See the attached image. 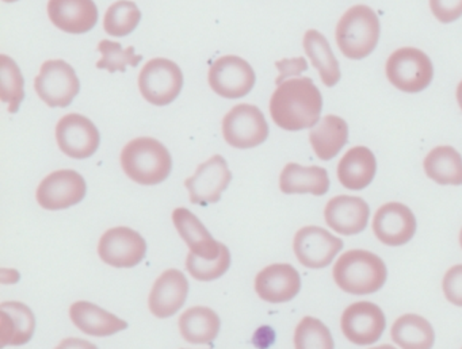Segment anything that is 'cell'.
<instances>
[{
    "instance_id": "obj_27",
    "label": "cell",
    "mask_w": 462,
    "mask_h": 349,
    "mask_svg": "<svg viewBox=\"0 0 462 349\" xmlns=\"http://www.w3.org/2000/svg\"><path fill=\"white\" fill-rule=\"evenodd\" d=\"M221 321L212 308L196 306L180 318V335L190 344H212L220 332Z\"/></svg>"
},
{
    "instance_id": "obj_15",
    "label": "cell",
    "mask_w": 462,
    "mask_h": 349,
    "mask_svg": "<svg viewBox=\"0 0 462 349\" xmlns=\"http://www.w3.org/2000/svg\"><path fill=\"white\" fill-rule=\"evenodd\" d=\"M343 335L356 345H370L380 340L385 330L383 311L372 302H356L342 314Z\"/></svg>"
},
{
    "instance_id": "obj_30",
    "label": "cell",
    "mask_w": 462,
    "mask_h": 349,
    "mask_svg": "<svg viewBox=\"0 0 462 349\" xmlns=\"http://www.w3.org/2000/svg\"><path fill=\"white\" fill-rule=\"evenodd\" d=\"M392 340L402 349H431L435 333L431 324L418 314H405L392 326Z\"/></svg>"
},
{
    "instance_id": "obj_13",
    "label": "cell",
    "mask_w": 462,
    "mask_h": 349,
    "mask_svg": "<svg viewBox=\"0 0 462 349\" xmlns=\"http://www.w3.org/2000/svg\"><path fill=\"white\" fill-rule=\"evenodd\" d=\"M231 180L232 173L226 159L216 154L202 162L191 178L186 179L185 186L193 205L207 206L221 199V194L228 188Z\"/></svg>"
},
{
    "instance_id": "obj_25",
    "label": "cell",
    "mask_w": 462,
    "mask_h": 349,
    "mask_svg": "<svg viewBox=\"0 0 462 349\" xmlns=\"http://www.w3.org/2000/svg\"><path fill=\"white\" fill-rule=\"evenodd\" d=\"M280 188L288 195L312 194L321 197L329 189L328 172L316 165L302 167L296 162H289L281 172Z\"/></svg>"
},
{
    "instance_id": "obj_38",
    "label": "cell",
    "mask_w": 462,
    "mask_h": 349,
    "mask_svg": "<svg viewBox=\"0 0 462 349\" xmlns=\"http://www.w3.org/2000/svg\"><path fill=\"white\" fill-rule=\"evenodd\" d=\"M275 67L280 69V78H277V84L291 78V76H300L301 72L308 69L307 60L304 57H296V59L282 60V61L275 62Z\"/></svg>"
},
{
    "instance_id": "obj_10",
    "label": "cell",
    "mask_w": 462,
    "mask_h": 349,
    "mask_svg": "<svg viewBox=\"0 0 462 349\" xmlns=\"http://www.w3.org/2000/svg\"><path fill=\"white\" fill-rule=\"evenodd\" d=\"M147 243L131 227L118 226L107 230L98 243L102 262L116 268H132L144 260Z\"/></svg>"
},
{
    "instance_id": "obj_40",
    "label": "cell",
    "mask_w": 462,
    "mask_h": 349,
    "mask_svg": "<svg viewBox=\"0 0 462 349\" xmlns=\"http://www.w3.org/2000/svg\"><path fill=\"white\" fill-rule=\"evenodd\" d=\"M56 349H98V346L94 345L90 341L82 340V338L69 337L61 341Z\"/></svg>"
},
{
    "instance_id": "obj_6",
    "label": "cell",
    "mask_w": 462,
    "mask_h": 349,
    "mask_svg": "<svg viewBox=\"0 0 462 349\" xmlns=\"http://www.w3.org/2000/svg\"><path fill=\"white\" fill-rule=\"evenodd\" d=\"M40 99L50 107H69L80 91V81L74 68L64 60H50L42 65L34 80Z\"/></svg>"
},
{
    "instance_id": "obj_42",
    "label": "cell",
    "mask_w": 462,
    "mask_h": 349,
    "mask_svg": "<svg viewBox=\"0 0 462 349\" xmlns=\"http://www.w3.org/2000/svg\"><path fill=\"white\" fill-rule=\"evenodd\" d=\"M372 349H396L394 346L392 345H381V346H375V348Z\"/></svg>"
},
{
    "instance_id": "obj_23",
    "label": "cell",
    "mask_w": 462,
    "mask_h": 349,
    "mask_svg": "<svg viewBox=\"0 0 462 349\" xmlns=\"http://www.w3.org/2000/svg\"><path fill=\"white\" fill-rule=\"evenodd\" d=\"M377 161L374 154L366 146H356L346 152L345 156L337 164V178L345 188H366L375 176Z\"/></svg>"
},
{
    "instance_id": "obj_33",
    "label": "cell",
    "mask_w": 462,
    "mask_h": 349,
    "mask_svg": "<svg viewBox=\"0 0 462 349\" xmlns=\"http://www.w3.org/2000/svg\"><path fill=\"white\" fill-rule=\"evenodd\" d=\"M296 349H334V338L328 327L313 317L301 319L294 332Z\"/></svg>"
},
{
    "instance_id": "obj_24",
    "label": "cell",
    "mask_w": 462,
    "mask_h": 349,
    "mask_svg": "<svg viewBox=\"0 0 462 349\" xmlns=\"http://www.w3.org/2000/svg\"><path fill=\"white\" fill-rule=\"evenodd\" d=\"M2 346L23 345L33 337L36 317L29 306L23 302H4L0 305Z\"/></svg>"
},
{
    "instance_id": "obj_9",
    "label": "cell",
    "mask_w": 462,
    "mask_h": 349,
    "mask_svg": "<svg viewBox=\"0 0 462 349\" xmlns=\"http://www.w3.org/2000/svg\"><path fill=\"white\" fill-rule=\"evenodd\" d=\"M88 184L77 170H60L48 175L37 188V200L45 210H66L85 199Z\"/></svg>"
},
{
    "instance_id": "obj_11",
    "label": "cell",
    "mask_w": 462,
    "mask_h": 349,
    "mask_svg": "<svg viewBox=\"0 0 462 349\" xmlns=\"http://www.w3.org/2000/svg\"><path fill=\"white\" fill-rule=\"evenodd\" d=\"M253 67L239 56H223L209 69V84L216 94L228 99H239L250 94L255 86Z\"/></svg>"
},
{
    "instance_id": "obj_8",
    "label": "cell",
    "mask_w": 462,
    "mask_h": 349,
    "mask_svg": "<svg viewBox=\"0 0 462 349\" xmlns=\"http://www.w3.org/2000/svg\"><path fill=\"white\" fill-rule=\"evenodd\" d=\"M223 134L234 148H255L269 137V124L256 106L242 103L224 116Z\"/></svg>"
},
{
    "instance_id": "obj_35",
    "label": "cell",
    "mask_w": 462,
    "mask_h": 349,
    "mask_svg": "<svg viewBox=\"0 0 462 349\" xmlns=\"http://www.w3.org/2000/svg\"><path fill=\"white\" fill-rule=\"evenodd\" d=\"M229 265H231V253L224 243L217 259H201L191 252L186 259V268H188L189 273L199 281H210L221 278L228 271Z\"/></svg>"
},
{
    "instance_id": "obj_26",
    "label": "cell",
    "mask_w": 462,
    "mask_h": 349,
    "mask_svg": "<svg viewBox=\"0 0 462 349\" xmlns=\"http://www.w3.org/2000/svg\"><path fill=\"white\" fill-rule=\"evenodd\" d=\"M310 145L323 161L334 159L348 141V124L337 115H327L310 132Z\"/></svg>"
},
{
    "instance_id": "obj_34",
    "label": "cell",
    "mask_w": 462,
    "mask_h": 349,
    "mask_svg": "<svg viewBox=\"0 0 462 349\" xmlns=\"http://www.w3.org/2000/svg\"><path fill=\"white\" fill-rule=\"evenodd\" d=\"M98 51L102 53V59L97 62L99 69H107L110 73L125 72L126 67H137L142 61L143 56L134 53V46L124 49L118 42L109 40H102L98 45Z\"/></svg>"
},
{
    "instance_id": "obj_7",
    "label": "cell",
    "mask_w": 462,
    "mask_h": 349,
    "mask_svg": "<svg viewBox=\"0 0 462 349\" xmlns=\"http://www.w3.org/2000/svg\"><path fill=\"white\" fill-rule=\"evenodd\" d=\"M183 73L171 60H150L139 75L143 97L153 106H167L182 91Z\"/></svg>"
},
{
    "instance_id": "obj_44",
    "label": "cell",
    "mask_w": 462,
    "mask_h": 349,
    "mask_svg": "<svg viewBox=\"0 0 462 349\" xmlns=\"http://www.w3.org/2000/svg\"><path fill=\"white\" fill-rule=\"evenodd\" d=\"M4 2H6V3H13V2H17V0H4Z\"/></svg>"
},
{
    "instance_id": "obj_36",
    "label": "cell",
    "mask_w": 462,
    "mask_h": 349,
    "mask_svg": "<svg viewBox=\"0 0 462 349\" xmlns=\"http://www.w3.org/2000/svg\"><path fill=\"white\" fill-rule=\"evenodd\" d=\"M442 287L446 299L462 308V264L454 265L446 272Z\"/></svg>"
},
{
    "instance_id": "obj_37",
    "label": "cell",
    "mask_w": 462,
    "mask_h": 349,
    "mask_svg": "<svg viewBox=\"0 0 462 349\" xmlns=\"http://www.w3.org/2000/svg\"><path fill=\"white\" fill-rule=\"evenodd\" d=\"M430 8L442 23H450L462 16V0H430Z\"/></svg>"
},
{
    "instance_id": "obj_31",
    "label": "cell",
    "mask_w": 462,
    "mask_h": 349,
    "mask_svg": "<svg viewBox=\"0 0 462 349\" xmlns=\"http://www.w3.org/2000/svg\"><path fill=\"white\" fill-rule=\"evenodd\" d=\"M142 21V11L136 3L120 0L110 5L105 14V32L113 37H125L131 34Z\"/></svg>"
},
{
    "instance_id": "obj_4",
    "label": "cell",
    "mask_w": 462,
    "mask_h": 349,
    "mask_svg": "<svg viewBox=\"0 0 462 349\" xmlns=\"http://www.w3.org/2000/svg\"><path fill=\"white\" fill-rule=\"evenodd\" d=\"M380 32V19L374 10L369 5H353L337 22V46L347 59L362 60L374 51Z\"/></svg>"
},
{
    "instance_id": "obj_19",
    "label": "cell",
    "mask_w": 462,
    "mask_h": 349,
    "mask_svg": "<svg viewBox=\"0 0 462 349\" xmlns=\"http://www.w3.org/2000/svg\"><path fill=\"white\" fill-rule=\"evenodd\" d=\"M189 294V281L180 270L164 271L150 294V310L158 318H169L182 308Z\"/></svg>"
},
{
    "instance_id": "obj_3",
    "label": "cell",
    "mask_w": 462,
    "mask_h": 349,
    "mask_svg": "<svg viewBox=\"0 0 462 349\" xmlns=\"http://www.w3.org/2000/svg\"><path fill=\"white\" fill-rule=\"evenodd\" d=\"M124 172L143 186H155L169 178L172 159L169 149L151 137L131 141L121 153Z\"/></svg>"
},
{
    "instance_id": "obj_18",
    "label": "cell",
    "mask_w": 462,
    "mask_h": 349,
    "mask_svg": "<svg viewBox=\"0 0 462 349\" xmlns=\"http://www.w3.org/2000/svg\"><path fill=\"white\" fill-rule=\"evenodd\" d=\"M255 289L266 302H289L301 289V278L293 265L272 264L256 275Z\"/></svg>"
},
{
    "instance_id": "obj_32",
    "label": "cell",
    "mask_w": 462,
    "mask_h": 349,
    "mask_svg": "<svg viewBox=\"0 0 462 349\" xmlns=\"http://www.w3.org/2000/svg\"><path fill=\"white\" fill-rule=\"evenodd\" d=\"M2 69H0V86H2V102L9 103L10 113H17L20 110L21 102L25 97V89H23V73L20 67L12 57L2 54L0 57Z\"/></svg>"
},
{
    "instance_id": "obj_41",
    "label": "cell",
    "mask_w": 462,
    "mask_h": 349,
    "mask_svg": "<svg viewBox=\"0 0 462 349\" xmlns=\"http://www.w3.org/2000/svg\"><path fill=\"white\" fill-rule=\"evenodd\" d=\"M457 100H458L459 107H461L462 110V80L461 83L458 84V87H457Z\"/></svg>"
},
{
    "instance_id": "obj_14",
    "label": "cell",
    "mask_w": 462,
    "mask_h": 349,
    "mask_svg": "<svg viewBox=\"0 0 462 349\" xmlns=\"http://www.w3.org/2000/svg\"><path fill=\"white\" fill-rule=\"evenodd\" d=\"M343 241L323 227L305 226L294 235L293 249L304 267L319 270L328 267L342 251Z\"/></svg>"
},
{
    "instance_id": "obj_2",
    "label": "cell",
    "mask_w": 462,
    "mask_h": 349,
    "mask_svg": "<svg viewBox=\"0 0 462 349\" xmlns=\"http://www.w3.org/2000/svg\"><path fill=\"white\" fill-rule=\"evenodd\" d=\"M332 275L335 283L347 294L369 295L385 284L388 271L377 254L354 249L337 259Z\"/></svg>"
},
{
    "instance_id": "obj_28",
    "label": "cell",
    "mask_w": 462,
    "mask_h": 349,
    "mask_svg": "<svg viewBox=\"0 0 462 349\" xmlns=\"http://www.w3.org/2000/svg\"><path fill=\"white\" fill-rule=\"evenodd\" d=\"M304 51L313 67L319 70L321 81L334 87L340 80V67L328 41L318 30H308L304 35Z\"/></svg>"
},
{
    "instance_id": "obj_16",
    "label": "cell",
    "mask_w": 462,
    "mask_h": 349,
    "mask_svg": "<svg viewBox=\"0 0 462 349\" xmlns=\"http://www.w3.org/2000/svg\"><path fill=\"white\" fill-rule=\"evenodd\" d=\"M416 218L412 210L402 203L391 202L381 206L373 219L375 237L389 246L410 243L416 233Z\"/></svg>"
},
{
    "instance_id": "obj_21",
    "label": "cell",
    "mask_w": 462,
    "mask_h": 349,
    "mask_svg": "<svg viewBox=\"0 0 462 349\" xmlns=\"http://www.w3.org/2000/svg\"><path fill=\"white\" fill-rule=\"evenodd\" d=\"M172 221L191 253L205 260H215L220 256L223 243L216 241L199 216H194L190 210L185 207L175 208Z\"/></svg>"
},
{
    "instance_id": "obj_20",
    "label": "cell",
    "mask_w": 462,
    "mask_h": 349,
    "mask_svg": "<svg viewBox=\"0 0 462 349\" xmlns=\"http://www.w3.org/2000/svg\"><path fill=\"white\" fill-rule=\"evenodd\" d=\"M48 15L58 29L69 34H83L98 23L94 0H50Z\"/></svg>"
},
{
    "instance_id": "obj_12",
    "label": "cell",
    "mask_w": 462,
    "mask_h": 349,
    "mask_svg": "<svg viewBox=\"0 0 462 349\" xmlns=\"http://www.w3.org/2000/svg\"><path fill=\"white\" fill-rule=\"evenodd\" d=\"M56 140L63 153L83 160L98 151L101 135L96 124L80 114H69L56 126Z\"/></svg>"
},
{
    "instance_id": "obj_39",
    "label": "cell",
    "mask_w": 462,
    "mask_h": 349,
    "mask_svg": "<svg viewBox=\"0 0 462 349\" xmlns=\"http://www.w3.org/2000/svg\"><path fill=\"white\" fill-rule=\"evenodd\" d=\"M275 333L270 326H262L254 335V344L256 348L266 349L274 343Z\"/></svg>"
},
{
    "instance_id": "obj_29",
    "label": "cell",
    "mask_w": 462,
    "mask_h": 349,
    "mask_svg": "<svg viewBox=\"0 0 462 349\" xmlns=\"http://www.w3.org/2000/svg\"><path fill=\"white\" fill-rule=\"evenodd\" d=\"M424 170L435 183L461 186L462 157L453 146H437L424 159Z\"/></svg>"
},
{
    "instance_id": "obj_22",
    "label": "cell",
    "mask_w": 462,
    "mask_h": 349,
    "mask_svg": "<svg viewBox=\"0 0 462 349\" xmlns=\"http://www.w3.org/2000/svg\"><path fill=\"white\" fill-rule=\"evenodd\" d=\"M69 317L78 329L94 337H107L128 327V322L88 300L75 302L69 308Z\"/></svg>"
},
{
    "instance_id": "obj_1",
    "label": "cell",
    "mask_w": 462,
    "mask_h": 349,
    "mask_svg": "<svg viewBox=\"0 0 462 349\" xmlns=\"http://www.w3.org/2000/svg\"><path fill=\"white\" fill-rule=\"evenodd\" d=\"M323 97L312 78H297L283 81L270 100L273 121L289 132L310 129L320 121Z\"/></svg>"
},
{
    "instance_id": "obj_5",
    "label": "cell",
    "mask_w": 462,
    "mask_h": 349,
    "mask_svg": "<svg viewBox=\"0 0 462 349\" xmlns=\"http://www.w3.org/2000/svg\"><path fill=\"white\" fill-rule=\"evenodd\" d=\"M386 78L400 91L418 94L431 84L434 67L420 49L402 48L389 56L385 65Z\"/></svg>"
},
{
    "instance_id": "obj_17",
    "label": "cell",
    "mask_w": 462,
    "mask_h": 349,
    "mask_svg": "<svg viewBox=\"0 0 462 349\" xmlns=\"http://www.w3.org/2000/svg\"><path fill=\"white\" fill-rule=\"evenodd\" d=\"M369 205L362 197L339 195L327 203L324 218L327 225L343 235L364 232L369 221Z\"/></svg>"
},
{
    "instance_id": "obj_43",
    "label": "cell",
    "mask_w": 462,
    "mask_h": 349,
    "mask_svg": "<svg viewBox=\"0 0 462 349\" xmlns=\"http://www.w3.org/2000/svg\"><path fill=\"white\" fill-rule=\"evenodd\" d=\"M459 243H461V248H462V229H461V233H459Z\"/></svg>"
}]
</instances>
